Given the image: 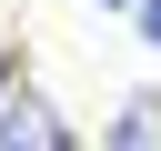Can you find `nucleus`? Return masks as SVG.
<instances>
[{"label":"nucleus","instance_id":"obj_1","mask_svg":"<svg viewBox=\"0 0 161 151\" xmlns=\"http://www.w3.org/2000/svg\"><path fill=\"white\" fill-rule=\"evenodd\" d=\"M0 151H70V121H60L50 101L10 91V101H0Z\"/></svg>","mask_w":161,"mask_h":151},{"label":"nucleus","instance_id":"obj_2","mask_svg":"<svg viewBox=\"0 0 161 151\" xmlns=\"http://www.w3.org/2000/svg\"><path fill=\"white\" fill-rule=\"evenodd\" d=\"M151 141H161V91H131L111 121V151H151Z\"/></svg>","mask_w":161,"mask_h":151},{"label":"nucleus","instance_id":"obj_3","mask_svg":"<svg viewBox=\"0 0 161 151\" xmlns=\"http://www.w3.org/2000/svg\"><path fill=\"white\" fill-rule=\"evenodd\" d=\"M141 30H151V40H161V0H141Z\"/></svg>","mask_w":161,"mask_h":151},{"label":"nucleus","instance_id":"obj_4","mask_svg":"<svg viewBox=\"0 0 161 151\" xmlns=\"http://www.w3.org/2000/svg\"><path fill=\"white\" fill-rule=\"evenodd\" d=\"M0 101H10V60H0Z\"/></svg>","mask_w":161,"mask_h":151}]
</instances>
